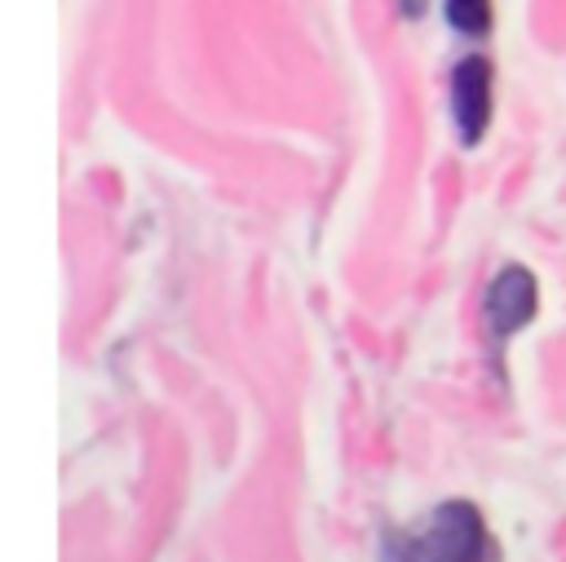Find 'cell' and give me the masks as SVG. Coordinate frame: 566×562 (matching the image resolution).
Returning <instances> with one entry per match:
<instances>
[{"instance_id": "obj_1", "label": "cell", "mask_w": 566, "mask_h": 562, "mask_svg": "<svg viewBox=\"0 0 566 562\" xmlns=\"http://www.w3.org/2000/svg\"><path fill=\"white\" fill-rule=\"evenodd\" d=\"M486 522L469 500H442L429 518L385 540V562H486Z\"/></svg>"}, {"instance_id": "obj_2", "label": "cell", "mask_w": 566, "mask_h": 562, "mask_svg": "<svg viewBox=\"0 0 566 562\" xmlns=\"http://www.w3.org/2000/svg\"><path fill=\"white\" fill-rule=\"evenodd\" d=\"M535 305H539V283H535V274H531L526 266H504V270L491 279L486 301H482L486 327H491L495 336H513V332H522V327L535 319Z\"/></svg>"}, {"instance_id": "obj_3", "label": "cell", "mask_w": 566, "mask_h": 562, "mask_svg": "<svg viewBox=\"0 0 566 562\" xmlns=\"http://www.w3.org/2000/svg\"><path fill=\"white\" fill-rule=\"evenodd\" d=\"M451 115H455L460 142L478 146L491 124V62L486 58H464L451 71Z\"/></svg>"}, {"instance_id": "obj_4", "label": "cell", "mask_w": 566, "mask_h": 562, "mask_svg": "<svg viewBox=\"0 0 566 562\" xmlns=\"http://www.w3.org/2000/svg\"><path fill=\"white\" fill-rule=\"evenodd\" d=\"M447 22L478 40L491 31V0H447Z\"/></svg>"}, {"instance_id": "obj_5", "label": "cell", "mask_w": 566, "mask_h": 562, "mask_svg": "<svg viewBox=\"0 0 566 562\" xmlns=\"http://www.w3.org/2000/svg\"><path fill=\"white\" fill-rule=\"evenodd\" d=\"M402 13H407V18H416V13H420V0H402Z\"/></svg>"}]
</instances>
